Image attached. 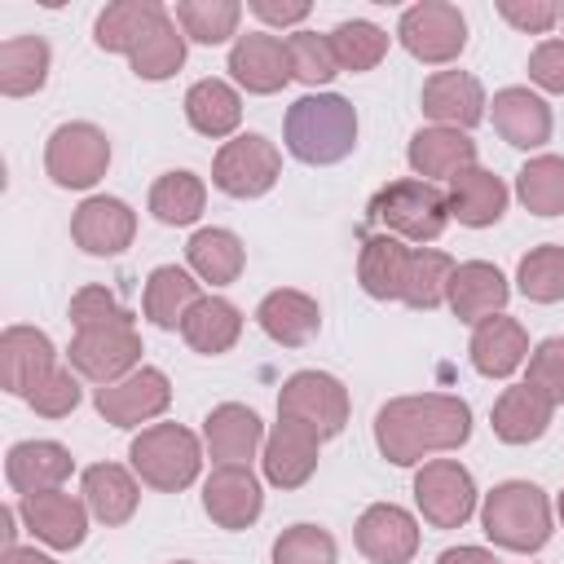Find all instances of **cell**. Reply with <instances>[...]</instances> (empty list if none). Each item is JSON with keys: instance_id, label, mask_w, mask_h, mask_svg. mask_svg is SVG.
I'll list each match as a JSON object with an SVG mask.
<instances>
[{"instance_id": "6da1fadb", "label": "cell", "mask_w": 564, "mask_h": 564, "mask_svg": "<svg viewBox=\"0 0 564 564\" xmlns=\"http://www.w3.org/2000/svg\"><path fill=\"white\" fill-rule=\"evenodd\" d=\"M467 436H471V410L449 392L397 397L375 419V441L383 458L397 467H410L436 449H458Z\"/></svg>"}, {"instance_id": "7a4b0ae2", "label": "cell", "mask_w": 564, "mask_h": 564, "mask_svg": "<svg viewBox=\"0 0 564 564\" xmlns=\"http://www.w3.org/2000/svg\"><path fill=\"white\" fill-rule=\"evenodd\" d=\"M352 145H357V110L339 93L300 97L286 110V150L300 163L326 167V163L348 159Z\"/></svg>"}, {"instance_id": "3957f363", "label": "cell", "mask_w": 564, "mask_h": 564, "mask_svg": "<svg viewBox=\"0 0 564 564\" xmlns=\"http://www.w3.org/2000/svg\"><path fill=\"white\" fill-rule=\"evenodd\" d=\"M375 225L392 229L397 238L405 242H436L449 225V198L432 185V181H392L383 185L375 198H370V212H366Z\"/></svg>"}, {"instance_id": "277c9868", "label": "cell", "mask_w": 564, "mask_h": 564, "mask_svg": "<svg viewBox=\"0 0 564 564\" xmlns=\"http://www.w3.org/2000/svg\"><path fill=\"white\" fill-rule=\"evenodd\" d=\"M485 533L507 551H538L551 538V507L546 494L529 480H507L485 498Z\"/></svg>"}, {"instance_id": "5b68a950", "label": "cell", "mask_w": 564, "mask_h": 564, "mask_svg": "<svg viewBox=\"0 0 564 564\" xmlns=\"http://www.w3.org/2000/svg\"><path fill=\"white\" fill-rule=\"evenodd\" d=\"M128 458H132V471L150 489H163V494L185 489L198 476V467H203L198 436L189 427H181V423H154V427H145L132 441Z\"/></svg>"}, {"instance_id": "8992f818", "label": "cell", "mask_w": 564, "mask_h": 564, "mask_svg": "<svg viewBox=\"0 0 564 564\" xmlns=\"http://www.w3.org/2000/svg\"><path fill=\"white\" fill-rule=\"evenodd\" d=\"M278 414L308 427L313 436H335L344 432L348 423V392L335 375H322V370H300L282 383L278 392Z\"/></svg>"}, {"instance_id": "52a82bcc", "label": "cell", "mask_w": 564, "mask_h": 564, "mask_svg": "<svg viewBox=\"0 0 564 564\" xmlns=\"http://www.w3.org/2000/svg\"><path fill=\"white\" fill-rule=\"evenodd\" d=\"M110 141L93 123H62L44 145V167L62 189H88L106 176Z\"/></svg>"}, {"instance_id": "ba28073f", "label": "cell", "mask_w": 564, "mask_h": 564, "mask_svg": "<svg viewBox=\"0 0 564 564\" xmlns=\"http://www.w3.org/2000/svg\"><path fill=\"white\" fill-rule=\"evenodd\" d=\"M282 172V154L273 141H264L260 132H242L234 141L220 145L216 154V167H212V181L234 194V198H260Z\"/></svg>"}, {"instance_id": "9c48e42d", "label": "cell", "mask_w": 564, "mask_h": 564, "mask_svg": "<svg viewBox=\"0 0 564 564\" xmlns=\"http://www.w3.org/2000/svg\"><path fill=\"white\" fill-rule=\"evenodd\" d=\"M397 35H401V44H405L419 62L441 66V62H454V57L463 53V44H467V22H463V13H458L454 4H445V0H423V4H410V9L401 13Z\"/></svg>"}, {"instance_id": "30bf717a", "label": "cell", "mask_w": 564, "mask_h": 564, "mask_svg": "<svg viewBox=\"0 0 564 564\" xmlns=\"http://www.w3.org/2000/svg\"><path fill=\"white\" fill-rule=\"evenodd\" d=\"M414 498L427 524L436 529H458L471 511H476V485L471 471L454 458H432L423 463V471L414 476Z\"/></svg>"}, {"instance_id": "8fae6325", "label": "cell", "mask_w": 564, "mask_h": 564, "mask_svg": "<svg viewBox=\"0 0 564 564\" xmlns=\"http://www.w3.org/2000/svg\"><path fill=\"white\" fill-rule=\"evenodd\" d=\"M70 366L93 379V383H119L123 375H132L137 357H141V335L137 326H106V330H79L66 348Z\"/></svg>"}, {"instance_id": "7c38bea8", "label": "cell", "mask_w": 564, "mask_h": 564, "mask_svg": "<svg viewBox=\"0 0 564 564\" xmlns=\"http://www.w3.org/2000/svg\"><path fill=\"white\" fill-rule=\"evenodd\" d=\"M167 401H172L167 375L154 370V366H141V370L123 375L119 383L97 388V410H101V419L115 423V427H137V423L163 414Z\"/></svg>"}, {"instance_id": "4fadbf2b", "label": "cell", "mask_w": 564, "mask_h": 564, "mask_svg": "<svg viewBox=\"0 0 564 564\" xmlns=\"http://www.w3.org/2000/svg\"><path fill=\"white\" fill-rule=\"evenodd\" d=\"M264 507V494H260V480L251 476L247 463H220L207 485H203V511L220 524V529H247L256 524Z\"/></svg>"}, {"instance_id": "5bb4252c", "label": "cell", "mask_w": 564, "mask_h": 564, "mask_svg": "<svg viewBox=\"0 0 564 564\" xmlns=\"http://www.w3.org/2000/svg\"><path fill=\"white\" fill-rule=\"evenodd\" d=\"M357 551L370 564H410L419 551V524L392 502H375L357 520Z\"/></svg>"}, {"instance_id": "9a60e30c", "label": "cell", "mask_w": 564, "mask_h": 564, "mask_svg": "<svg viewBox=\"0 0 564 564\" xmlns=\"http://www.w3.org/2000/svg\"><path fill=\"white\" fill-rule=\"evenodd\" d=\"M57 370V352L44 330L35 326H9L0 335V379L9 392L31 397L48 375Z\"/></svg>"}, {"instance_id": "2e32d148", "label": "cell", "mask_w": 564, "mask_h": 564, "mask_svg": "<svg viewBox=\"0 0 564 564\" xmlns=\"http://www.w3.org/2000/svg\"><path fill=\"white\" fill-rule=\"evenodd\" d=\"M137 234V216L123 198H84L79 212L70 216V238L88 251V256H119Z\"/></svg>"}, {"instance_id": "e0dca14e", "label": "cell", "mask_w": 564, "mask_h": 564, "mask_svg": "<svg viewBox=\"0 0 564 564\" xmlns=\"http://www.w3.org/2000/svg\"><path fill=\"white\" fill-rule=\"evenodd\" d=\"M22 520L26 529L57 546V551H70L84 542V529H88V511L79 498L62 494V489H44V494H22Z\"/></svg>"}, {"instance_id": "ac0fdd59", "label": "cell", "mask_w": 564, "mask_h": 564, "mask_svg": "<svg viewBox=\"0 0 564 564\" xmlns=\"http://www.w3.org/2000/svg\"><path fill=\"white\" fill-rule=\"evenodd\" d=\"M229 70L247 93H278L291 79V53L278 35L251 31L229 48Z\"/></svg>"}, {"instance_id": "d6986e66", "label": "cell", "mask_w": 564, "mask_h": 564, "mask_svg": "<svg viewBox=\"0 0 564 564\" xmlns=\"http://www.w3.org/2000/svg\"><path fill=\"white\" fill-rule=\"evenodd\" d=\"M423 115L436 119V128H471L485 115V88L467 70H436L423 84Z\"/></svg>"}, {"instance_id": "ffe728a7", "label": "cell", "mask_w": 564, "mask_h": 564, "mask_svg": "<svg viewBox=\"0 0 564 564\" xmlns=\"http://www.w3.org/2000/svg\"><path fill=\"white\" fill-rule=\"evenodd\" d=\"M317 445H322V436H313L308 427H300L291 419H278V427L264 441V476L278 489H300L317 467Z\"/></svg>"}, {"instance_id": "44dd1931", "label": "cell", "mask_w": 564, "mask_h": 564, "mask_svg": "<svg viewBox=\"0 0 564 564\" xmlns=\"http://www.w3.org/2000/svg\"><path fill=\"white\" fill-rule=\"evenodd\" d=\"M449 308L458 322H471L480 326L485 317L502 313L507 304V278L485 264V260H467V264H454V278H449Z\"/></svg>"}, {"instance_id": "7402d4cb", "label": "cell", "mask_w": 564, "mask_h": 564, "mask_svg": "<svg viewBox=\"0 0 564 564\" xmlns=\"http://www.w3.org/2000/svg\"><path fill=\"white\" fill-rule=\"evenodd\" d=\"M70 449L57 441H18L4 458V480L18 494H44V489H62V480L70 476Z\"/></svg>"}, {"instance_id": "603a6c76", "label": "cell", "mask_w": 564, "mask_h": 564, "mask_svg": "<svg viewBox=\"0 0 564 564\" xmlns=\"http://www.w3.org/2000/svg\"><path fill=\"white\" fill-rule=\"evenodd\" d=\"M476 163V141L458 128H423L410 137V167L419 181H454Z\"/></svg>"}, {"instance_id": "cb8c5ba5", "label": "cell", "mask_w": 564, "mask_h": 564, "mask_svg": "<svg viewBox=\"0 0 564 564\" xmlns=\"http://www.w3.org/2000/svg\"><path fill=\"white\" fill-rule=\"evenodd\" d=\"M256 322H260V330H264L269 339L286 344V348H300V344H308V339L317 335L322 308H317V300L304 295V291H269V295L260 300V308H256Z\"/></svg>"}, {"instance_id": "d4e9b609", "label": "cell", "mask_w": 564, "mask_h": 564, "mask_svg": "<svg viewBox=\"0 0 564 564\" xmlns=\"http://www.w3.org/2000/svg\"><path fill=\"white\" fill-rule=\"evenodd\" d=\"M529 357V335L516 317H485L476 330H471V366L489 379H507L520 361Z\"/></svg>"}, {"instance_id": "484cf974", "label": "cell", "mask_w": 564, "mask_h": 564, "mask_svg": "<svg viewBox=\"0 0 564 564\" xmlns=\"http://www.w3.org/2000/svg\"><path fill=\"white\" fill-rule=\"evenodd\" d=\"M494 128L507 145L533 150L551 137V106L529 88H502L494 93Z\"/></svg>"}, {"instance_id": "4316f807", "label": "cell", "mask_w": 564, "mask_h": 564, "mask_svg": "<svg viewBox=\"0 0 564 564\" xmlns=\"http://www.w3.org/2000/svg\"><path fill=\"white\" fill-rule=\"evenodd\" d=\"M551 414H555V401L546 392H538L533 383H516L494 405V432L507 445H529L551 427Z\"/></svg>"}, {"instance_id": "83f0119b", "label": "cell", "mask_w": 564, "mask_h": 564, "mask_svg": "<svg viewBox=\"0 0 564 564\" xmlns=\"http://www.w3.org/2000/svg\"><path fill=\"white\" fill-rule=\"evenodd\" d=\"M410 256H414V251H410L397 234H366V242H361V264H357V278H361V286H366V295H375V300H401Z\"/></svg>"}, {"instance_id": "f1b7e54d", "label": "cell", "mask_w": 564, "mask_h": 564, "mask_svg": "<svg viewBox=\"0 0 564 564\" xmlns=\"http://www.w3.org/2000/svg\"><path fill=\"white\" fill-rule=\"evenodd\" d=\"M260 436H264L260 414L247 410V405H238V401L216 405L207 414V423H203V441H207V449H212L216 463H247L256 454Z\"/></svg>"}, {"instance_id": "f546056e", "label": "cell", "mask_w": 564, "mask_h": 564, "mask_svg": "<svg viewBox=\"0 0 564 564\" xmlns=\"http://www.w3.org/2000/svg\"><path fill=\"white\" fill-rule=\"evenodd\" d=\"M449 216H458L463 225H471V229H485V225H494L502 212H507V185L494 176V172H485V167H463L454 181H449Z\"/></svg>"}, {"instance_id": "4dcf8cb0", "label": "cell", "mask_w": 564, "mask_h": 564, "mask_svg": "<svg viewBox=\"0 0 564 564\" xmlns=\"http://www.w3.org/2000/svg\"><path fill=\"white\" fill-rule=\"evenodd\" d=\"M181 335H185V344H189L194 352L220 357V352H229V348L238 344V335H242V313H238L229 300H220V295H203V300L185 313Z\"/></svg>"}, {"instance_id": "1f68e13d", "label": "cell", "mask_w": 564, "mask_h": 564, "mask_svg": "<svg viewBox=\"0 0 564 564\" xmlns=\"http://www.w3.org/2000/svg\"><path fill=\"white\" fill-rule=\"evenodd\" d=\"M137 480L119 463H93L84 471V502L101 524H123L137 511Z\"/></svg>"}, {"instance_id": "d6a6232c", "label": "cell", "mask_w": 564, "mask_h": 564, "mask_svg": "<svg viewBox=\"0 0 564 564\" xmlns=\"http://www.w3.org/2000/svg\"><path fill=\"white\" fill-rule=\"evenodd\" d=\"M198 300H203L198 282H194L185 269H176V264H159V269L150 273V282H145V317H150L154 326H163V330L181 326L185 313H189Z\"/></svg>"}, {"instance_id": "836d02e7", "label": "cell", "mask_w": 564, "mask_h": 564, "mask_svg": "<svg viewBox=\"0 0 564 564\" xmlns=\"http://www.w3.org/2000/svg\"><path fill=\"white\" fill-rule=\"evenodd\" d=\"M167 9L159 0H115L97 18V44L106 53H132Z\"/></svg>"}, {"instance_id": "e575fe53", "label": "cell", "mask_w": 564, "mask_h": 564, "mask_svg": "<svg viewBox=\"0 0 564 564\" xmlns=\"http://www.w3.org/2000/svg\"><path fill=\"white\" fill-rule=\"evenodd\" d=\"M48 79V44L40 35H13L0 44V93L26 97L40 93Z\"/></svg>"}, {"instance_id": "d590c367", "label": "cell", "mask_w": 564, "mask_h": 564, "mask_svg": "<svg viewBox=\"0 0 564 564\" xmlns=\"http://www.w3.org/2000/svg\"><path fill=\"white\" fill-rule=\"evenodd\" d=\"M185 119L203 137H229L238 128V119H242V101L225 79H198L185 93Z\"/></svg>"}, {"instance_id": "8d00e7d4", "label": "cell", "mask_w": 564, "mask_h": 564, "mask_svg": "<svg viewBox=\"0 0 564 564\" xmlns=\"http://www.w3.org/2000/svg\"><path fill=\"white\" fill-rule=\"evenodd\" d=\"M185 256H189V269H194L203 282H212V286L234 282V278L242 273V260H247L238 234H229V229H198V234L189 238Z\"/></svg>"}, {"instance_id": "74e56055", "label": "cell", "mask_w": 564, "mask_h": 564, "mask_svg": "<svg viewBox=\"0 0 564 564\" xmlns=\"http://www.w3.org/2000/svg\"><path fill=\"white\" fill-rule=\"evenodd\" d=\"M449 278H454V260H449L445 251L419 247V251L410 256L401 300H405L410 308H441L445 295H449Z\"/></svg>"}, {"instance_id": "f35d334b", "label": "cell", "mask_w": 564, "mask_h": 564, "mask_svg": "<svg viewBox=\"0 0 564 564\" xmlns=\"http://www.w3.org/2000/svg\"><path fill=\"white\" fill-rule=\"evenodd\" d=\"M128 57H132V70H137L141 79H167V75H176L181 62H185V35H181L176 22L163 13Z\"/></svg>"}, {"instance_id": "ab89813d", "label": "cell", "mask_w": 564, "mask_h": 564, "mask_svg": "<svg viewBox=\"0 0 564 564\" xmlns=\"http://www.w3.org/2000/svg\"><path fill=\"white\" fill-rule=\"evenodd\" d=\"M516 194L524 198L529 212L538 216H560L564 212V159L560 154H538L520 167Z\"/></svg>"}, {"instance_id": "60d3db41", "label": "cell", "mask_w": 564, "mask_h": 564, "mask_svg": "<svg viewBox=\"0 0 564 564\" xmlns=\"http://www.w3.org/2000/svg\"><path fill=\"white\" fill-rule=\"evenodd\" d=\"M203 203H207V189H203V181L194 172H163L154 181V189H150V212L163 225H189V220H198Z\"/></svg>"}, {"instance_id": "b9f144b4", "label": "cell", "mask_w": 564, "mask_h": 564, "mask_svg": "<svg viewBox=\"0 0 564 564\" xmlns=\"http://www.w3.org/2000/svg\"><path fill=\"white\" fill-rule=\"evenodd\" d=\"M238 18H242V4L238 0H181L176 4V22L189 40L198 44H220L238 31Z\"/></svg>"}, {"instance_id": "7bdbcfd3", "label": "cell", "mask_w": 564, "mask_h": 564, "mask_svg": "<svg viewBox=\"0 0 564 564\" xmlns=\"http://www.w3.org/2000/svg\"><path fill=\"white\" fill-rule=\"evenodd\" d=\"M330 48H335V62H339V70H370V66H379L383 62V53H388V35L375 26V22H361V18H352V22H339L335 31H330Z\"/></svg>"}, {"instance_id": "ee69618b", "label": "cell", "mask_w": 564, "mask_h": 564, "mask_svg": "<svg viewBox=\"0 0 564 564\" xmlns=\"http://www.w3.org/2000/svg\"><path fill=\"white\" fill-rule=\"evenodd\" d=\"M516 282H520V291H524L529 300H538V304L564 300V247H555V242L533 247V251L520 260Z\"/></svg>"}, {"instance_id": "f6af8a7d", "label": "cell", "mask_w": 564, "mask_h": 564, "mask_svg": "<svg viewBox=\"0 0 564 564\" xmlns=\"http://www.w3.org/2000/svg\"><path fill=\"white\" fill-rule=\"evenodd\" d=\"M286 53H291V75L304 79V84H326L339 62H335V48H330V35H317V31H295L286 40Z\"/></svg>"}, {"instance_id": "bcb514c9", "label": "cell", "mask_w": 564, "mask_h": 564, "mask_svg": "<svg viewBox=\"0 0 564 564\" xmlns=\"http://www.w3.org/2000/svg\"><path fill=\"white\" fill-rule=\"evenodd\" d=\"M273 564H335V538L317 524H291L273 542Z\"/></svg>"}, {"instance_id": "7dc6e473", "label": "cell", "mask_w": 564, "mask_h": 564, "mask_svg": "<svg viewBox=\"0 0 564 564\" xmlns=\"http://www.w3.org/2000/svg\"><path fill=\"white\" fill-rule=\"evenodd\" d=\"M70 322H75V330H106V326H132V313L115 300V291L84 286L70 300Z\"/></svg>"}, {"instance_id": "c3c4849f", "label": "cell", "mask_w": 564, "mask_h": 564, "mask_svg": "<svg viewBox=\"0 0 564 564\" xmlns=\"http://www.w3.org/2000/svg\"><path fill=\"white\" fill-rule=\"evenodd\" d=\"M524 383H533L538 392H546L555 405L564 401V339L555 335V339H542L538 348H533V357H529V379Z\"/></svg>"}, {"instance_id": "681fc988", "label": "cell", "mask_w": 564, "mask_h": 564, "mask_svg": "<svg viewBox=\"0 0 564 564\" xmlns=\"http://www.w3.org/2000/svg\"><path fill=\"white\" fill-rule=\"evenodd\" d=\"M26 401H31V410H35V414H44V419H62V414H70V410L79 405V383H75V375H70V370H62V366H57V370H53V375H48V379L26 397Z\"/></svg>"}, {"instance_id": "f907efd6", "label": "cell", "mask_w": 564, "mask_h": 564, "mask_svg": "<svg viewBox=\"0 0 564 564\" xmlns=\"http://www.w3.org/2000/svg\"><path fill=\"white\" fill-rule=\"evenodd\" d=\"M498 13L511 22V26H520V31H551L555 22H560V4H551V0H498Z\"/></svg>"}, {"instance_id": "816d5d0a", "label": "cell", "mask_w": 564, "mask_h": 564, "mask_svg": "<svg viewBox=\"0 0 564 564\" xmlns=\"http://www.w3.org/2000/svg\"><path fill=\"white\" fill-rule=\"evenodd\" d=\"M529 79L546 93H564V40H546L529 53Z\"/></svg>"}, {"instance_id": "f5cc1de1", "label": "cell", "mask_w": 564, "mask_h": 564, "mask_svg": "<svg viewBox=\"0 0 564 564\" xmlns=\"http://www.w3.org/2000/svg\"><path fill=\"white\" fill-rule=\"evenodd\" d=\"M251 13L264 18V22L286 26V22H304L308 18V4L304 0H251Z\"/></svg>"}, {"instance_id": "db71d44e", "label": "cell", "mask_w": 564, "mask_h": 564, "mask_svg": "<svg viewBox=\"0 0 564 564\" xmlns=\"http://www.w3.org/2000/svg\"><path fill=\"white\" fill-rule=\"evenodd\" d=\"M436 564H498V555H489L480 546H449Z\"/></svg>"}, {"instance_id": "11a10c76", "label": "cell", "mask_w": 564, "mask_h": 564, "mask_svg": "<svg viewBox=\"0 0 564 564\" xmlns=\"http://www.w3.org/2000/svg\"><path fill=\"white\" fill-rule=\"evenodd\" d=\"M4 564H57V560L40 555L35 546H13V551H4Z\"/></svg>"}, {"instance_id": "9f6ffc18", "label": "cell", "mask_w": 564, "mask_h": 564, "mask_svg": "<svg viewBox=\"0 0 564 564\" xmlns=\"http://www.w3.org/2000/svg\"><path fill=\"white\" fill-rule=\"evenodd\" d=\"M560 520H564V494H560Z\"/></svg>"}, {"instance_id": "6f0895ef", "label": "cell", "mask_w": 564, "mask_h": 564, "mask_svg": "<svg viewBox=\"0 0 564 564\" xmlns=\"http://www.w3.org/2000/svg\"><path fill=\"white\" fill-rule=\"evenodd\" d=\"M176 564H189V560H176Z\"/></svg>"}, {"instance_id": "680465c9", "label": "cell", "mask_w": 564, "mask_h": 564, "mask_svg": "<svg viewBox=\"0 0 564 564\" xmlns=\"http://www.w3.org/2000/svg\"><path fill=\"white\" fill-rule=\"evenodd\" d=\"M560 22H564V13H560Z\"/></svg>"}]
</instances>
